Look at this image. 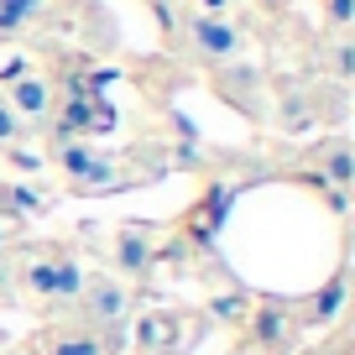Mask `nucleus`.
I'll use <instances>...</instances> for the list:
<instances>
[{
	"mask_svg": "<svg viewBox=\"0 0 355 355\" xmlns=\"http://www.w3.org/2000/svg\"><path fill=\"white\" fill-rule=\"evenodd\" d=\"M11 272H16V303L37 309L42 319H68L84 293V266L68 245L21 241L11 251Z\"/></svg>",
	"mask_w": 355,
	"mask_h": 355,
	"instance_id": "f257e3e1",
	"label": "nucleus"
},
{
	"mask_svg": "<svg viewBox=\"0 0 355 355\" xmlns=\"http://www.w3.org/2000/svg\"><path fill=\"white\" fill-rule=\"evenodd\" d=\"M131 303H136L131 282H121L115 272H84V293H78V303H73L68 319H78L84 329H94L105 340V350L121 355L125 324H131Z\"/></svg>",
	"mask_w": 355,
	"mask_h": 355,
	"instance_id": "f03ea898",
	"label": "nucleus"
},
{
	"mask_svg": "<svg viewBox=\"0 0 355 355\" xmlns=\"http://www.w3.org/2000/svg\"><path fill=\"white\" fill-rule=\"evenodd\" d=\"M303 340L298 298H256L241 324V355H293Z\"/></svg>",
	"mask_w": 355,
	"mask_h": 355,
	"instance_id": "7ed1b4c3",
	"label": "nucleus"
},
{
	"mask_svg": "<svg viewBox=\"0 0 355 355\" xmlns=\"http://www.w3.org/2000/svg\"><path fill=\"white\" fill-rule=\"evenodd\" d=\"M173 37H178V47H183L193 63H204V68H230L235 58L245 53V32H241L235 16H199V11H189L183 21H173Z\"/></svg>",
	"mask_w": 355,
	"mask_h": 355,
	"instance_id": "20e7f679",
	"label": "nucleus"
},
{
	"mask_svg": "<svg viewBox=\"0 0 355 355\" xmlns=\"http://www.w3.org/2000/svg\"><path fill=\"white\" fill-rule=\"evenodd\" d=\"M167 235H162V225H146V220H121L110 230V272L121 282H152L157 277V266H162V256H167Z\"/></svg>",
	"mask_w": 355,
	"mask_h": 355,
	"instance_id": "39448f33",
	"label": "nucleus"
},
{
	"mask_svg": "<svg viewBox=\"0 0 355 355\" xmlns=\"http://www.w3.org/2000/svg\"><path fill=\"white\" fill-rule=\"evenodd\" d=\"M293 178H303V183H313V189L324 193V204H329V214H345V209H350L355 146L345 141V136H329V141L309 146V157H303V162L293 167Z\"/></svg>",
	"mask_w": 355,
	"mask_h": 355,
	"instance_id": "423d86ee",
	"label": "nucleus"
},
{
	"mask_svg": "<svg viewBox=\"0 0 355 355\" xmlns=\"http://www.w3.org/2000/svg\"><path fill=\"white\" fill-rule=\"evenodd\" d=\"M209 334V319L189 309H146L136 319V355H189Z\"/></svg>",
	"mask_w": 355,
	"mask_h": 355,
	"instance_id": "0eeeda50",
	"label": "nucleus"
},
{
	"mask_svg": "<svg viewBox=\"0 0 355 355\" xmlns=\"http://www.w3.org/2000/svg\"><path fill=\"white\" fill-rule=\"evenodd\" d=\"M0 94H6L11 115L26 125V136H32V131H47V125H53L58 89L47 84V78L37 73L32 63H11V68H6V73H0Z\"/></svg>",
	"mask_w": 355,
	"mask_h": 355,
	"instance_id": "6e6552de",
	"label": "nucleus"
},
{
	"mask_svg": "<svg viewBox=\"0 0 355 355\" xmlns=\"http://www.w3.org/2000/svg\"><path fill=\"white\" fill-rule=\"evenodd\" d=\"M26 345H32L37 355H110L100 334L84 329L78 319H47V324H42V329H37Z\"/></svg>",
	"mask_w": 355,
	"mask_h": 355,
	"instance_id": "1a4fd4ad",
	"label": "nucleus"
},
{
	"mask_svg": "<svg viewBox=\"0 0 355 355\" xmlns=\"http://www.w3.org/2000/svg\"><path fill=\"white\" fill-rule=\"evenodd\" d=\"M345 293H350V261L334 266V277L313 298H298V324L303 329H329L334 319H345Z\"/></svg>",
	"mask_w": 355,
	"mask_h": 355,
	"instance_id": "9d476101",
	"label": "nucleus"
},
{
	"mask_svg": "<svg viewBox=\"0 0 355 355\" xmlns=\"http://www.w3.org/2000/svg\"><path fill=\"white\" fill-rule=\"evenodd\" d=\"M251 303H256V293H245L241 282L230 277V272H214V288H209V303H204V319L241 329L245 313H251Z\"/></svg>",
	"mask_w": 355,
	"mask_h": 355,
	"instance_id": "9b49d317",
	"label": "nucleus"
},
{
	"mask_svg": "<svg viewBox=\"0 0 355 355\" xmlns=\"http://www.w3.org/2000/svg\"><path fill=\"white\" fill-rule=\"evenodd\" d=\"M53 0H0V37H21L26 26H37L47 16Z\"/></svg>",
	"mask_w": 355,
	"mask_h": 355,
	"instance_id": "f8f14e48",
	"label": "nucleus"
},
{
	"mask_svg": "<svg viewBox=\"0 0 355 355\" xmlns=\"http://www.w3.org/2000/svg\"><path fill=\"white\" fill-rule=\"evenodd\" d=\"M26 241V220L6 204V183H0V251H16Z\"/></svg>",
	"mask_w": 355,
	"mask_h": 355,
	"instance_id": "ddd939ff",
	"label": "nucleus"
},
{
	"mask_svg": "<svg viewBox=\"0 0 355 355\" xmlns=\"http://www.w3.org/2000/svg\"><path fill=\"white\" fill-rule=\"evenodd\" d=\"M329 73H334V84H345V78L355 73V42H350V32L329 37Z\"/></svg>",
	"mask_w": 355,
	"mask_h": 355,
	"instance_id": "4468645a",
	"label": "nucleus"
},
{
	"mask_svg": "<svg viewBox=\"0 0 355 355\" xmlns=\"http://www.w3.org/2000/svg\"><path fill=\"white\" fill-rule=\"evenodd\" d=\"M350 345H355V329H350V319H334V329L324 334V340L313 345L309 355H350Z\"/></svg>",
	"mask_w": 355,
	"mask_h": 355,
	"instance_id": "2eb2a0df",
	"label": "nucleus"
},
{
	"mask_svg": "<svg viewBox=\"0 0 355 355\" xmlns=\"http://www.w3.org/2000/svg\"><path fill=\"white\" fill-rule=\"evenodd\" d=\"M319 11H324L329 37H340V32H350V26H355V0H319Z\"/></svg>",
	"mask_w": 355,
	"mask_h": 355,
	"instance_id": "dca6fc26",
	"label": "nucleus"
},
{
	"mask_svg": "<svg viewBox=\"0 0 355 355\" xmlns=\"http://www.w3.org/2000/svg\"><path fill=\"white\" fill-rule=\"evenodd\" d=\"M26 141V125L11 115V105H6V94H0V157L11 152V146H21Z\"/></svg>",
	"mask_w": 355,
	"mask_h": 355,
	"instance_id": "f3484780",
	"label": "nucleus"
},
{
	"mask_svg": "<svg viewBox=\"0 0 355 355\" xmlns=\"http://www.w3.org/2000/svg\"><path fill=\"white\" fill-rule=\"evenodd\" d=\"M16 303V272H11V251H0V309Z\"/></svg>",
	"mask_w": 355,
	"mask_h": 355,
	"instance_id": "a211bd4d",
	"label": "nucleus"
},
{
	"mask_svg": "<svg viewBox=\"0 0 355 355\" xmlns=\"http://www.w3.org/2000/svg\"><path fill=\"white\" fill-rule=\"evenodd\" d=\"M189 6H193L199 16H230V6H235V0H189Z\"/></svg>",
	"mask_w": 355,
	"mask_h": 355,
	"instance_id": "6ab92c4d",
	"label": "nucleus"
},
{
	"mask_svg": "<svg viewBox=\"0 0 355 355\" xmlns=\"http://www.w3.org/2000/svg\"><path fill=\"white\" fill-rule=\"evenodd\" d=\"M152 6H157V16L167 21V32H173V11H178V6H189V0H152Z\"/></svg>",
	"mask_w": 355,
	"mask_h": 355,
	"instance_id": "aec40b11",
	"label": "nucleus"
},
{
	"mask_svg": "<svg viewBox=\"0 0 355 355\" xmlns=\"http://www.w3.org/2000/svg\"><path fill=\"white\" fill-rule=\"evenodd\" d=\"M256 6H261V11H272V16H282L293 6V0H256Z\"/></svg>",
	"mask_w": 355,
	"mask_h": 355,
	"instance_id": "412c9836",
	"label": "nucleus"
},
{
	"mask_svg": "<svg viewBox=\"0 0 355 355\" xmlns=\"http://www.w3.org/2000/svg\"><path fill=\"white\" fill-rule=\"evenodd\" d=\"M11 355H37V350H32V345H21V350H11Z\"/></svg>",
	"mask_w": 355,
	"mask_h": 355,
	"instance_id": "4be33fe9",
	"label": "nucleus"
}]
</instances>
